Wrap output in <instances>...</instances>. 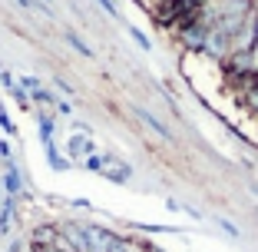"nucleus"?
Listing matches in <instances>:
<instances>
[{
  "label": "nucleus",
  "instance_id": "obj_5",
  "mask_svg": "<svg viewBox=\"0 0 258 252\" xmlns=\"http://www.w3.org/2000/svg\"><path fill=\"white\" fill-rule=\"evenodd\" d=\"M129 113L136 116L139 123H146V126H149V130L156 133V136H159V139H166V143H169V139H172V130H169V126H166V123L159 120V116H152V113H149V110H146V107H129Z\"/></svg>",
  "mask_w": 258,
  "mask_h": 252
},
{
  "label": "nucleus",
  "instance_id": "obj_13",
  "mask_svg": "<svg viewBox=\"0 0 258 252\" xmlns=\"http://www.w3.org/2000/svg\"><path fill=\"white\" fill-rule=\"evenodd\" d=\"M129 37L136 40V43H139V46H143L146 54H149V50H152V40H149V37H146V33H143V30H136V27H129Z\"/></svg>",
  "mask_w": 258,
  "mask_h": 252
},
{
  "label": "nucleus",
  "instance_id": "obj_16",
  "mask_svg": "<svg viewBox=\"0 0 258 252\" xmlns=\"http://www.w3.org/2000/svg\"><path fill=\"white\" fill-rule=\"evenodd\" d=\"M0 126H4V133H7V136H17V126H14V120H10V116L4 113V110H0Z\"/></svg>",
  "mask_w": 258,
  "mask_h": 252
},
{
  "label": "nucleus",
  "instance_id": "obj_9",
  "mask_svg": "<svg viewBox=\"0 0 258 252\" xmlns=\"http://www.w3.org/2000/svg\"><path fill=\"white\" fill-rule=\"evenodd\" d=\"M235 99L242 103L245 110H248V113H258V80H255L251 86H245V90H238Z\"/></svg>",
  "mask_w": 258,
  "mask_h": 252
},
{
  "label": "nucleus",
  "instance_id": "obj_12",
  "mask_svg": "<svg viewBox=\"0 0 258 252\" xmlns=\"http://www.w3.org/2000/svg\"><path fill=\"white\" fill-rule=\"evenodd\" d=\"M10 96H14V103H17L20 110H33V99H30V93H27V90L14 86V90H10Z\"/></svg>",
  "mask_w": 258,
  "mask_h": 252
},
{
  "label": "nucleus",
  "instance_id": "obj_7",
  "mask_svg": "<svg viewBox=\"0 0 258 252\" xmlns=\"http://www.w3.org/2000/svg\"><path fill=\"white\" fill-rule=\"evenodd\" d=\"M56 232H60V226H37V229L30 232V239H27V242L33 245V249H50V245H53V239H56Z\"/></svg>",
  "mask_w": 258,
  "mask_h": 252
},
{
  "label": "nucleus",
  "instance_id": "obj_25",
  "mask_svg": "<svg viewBox=\"0 0 258 252\" xmlns=\"http://www.w3.org/2000/svg\"><path fill=\"white\" fill-rule=\"evenodd\" d=\"M40 4H43V7H50V0H40Z\"/></svg>",
  "mask_w": 258,
  "mask_h": 252
},
{
  "label": "nucleus",
  "instance_id": "obj_24",
  "mask_svg": "<svg viewBox=\"0 0 258 252\" xmlns=\"http://www.w3.org/2000/svg\"><path fill=\"white\" fill-rule=\"evenodd\" d=\"M0 206H4V186H0Z\"/></svg>",
  "mask_w": 258,
  "mask_h": 252
},
{
  "label": "nucleus",
  "instance_id": "obj_18",
  "mask_svg": "<svg viewBox=\"0 0 258 252\" xmlns=\"http://www.w3.org/2000/svg\"><path fill=\"white\" fill-rule=\"evenodd\" d=\"M83 166L90 169V173H96V176H99V166H103V156H99V153H96V156H90V160H86Z\"/></svg>",
  "mask_w": 258,
  "mask_h": 252
},
{
  "label": "nucleus",
  "instance_id": "obj_21",
  "mask_svg": "<svg viewBox=\"0 0 258 252\" xmlns=\"http://www.w3.org/2000/svg\"><path fill=\"white\" fill-rule=\"evenodd\" d=\"M56 113L60 116H73V107H70L67 99H56Z\"/></svg>",
  "mask_w": 258,
  "mask_h": 252
},
{
  "label": "nucleus",
  "instance_id": "obj_14",
  "mask_svg": "<svg viewBox=\"0 0 258 252\" xmlns=\"http://www.w3.org/2000/svg\"><path fill=\"white\" fill-rule=\"evenodd\" d=\"M17 86H20V90H27V93H37L43 83H40L37 77H20V80H17Z\"/></svg>",
  "mask_w": 258,
  "mask_h": 252
},
{
  "label": "nucleus",
  "instance_id": "obj_11",
  "mask_svg": "<svg viewBox=\"0 0 258 252\" xmlns=\"http://www.w3.org/2000/svg\"><path fill=\"white\" fill-rule=\"evenodd\" d=\"M37 126H40V143H46V139H53V120L46 113H37Z\"/></svg>",
  "mask_w": 258,
  "mask_h": 252
},
{
  "label": "nucleus",
  "instance_id": "obj_15",
  "mask_svg": "<svg viewBox=\"0 0 258 252\" xmlns=\"http://www.w3.org/2000/svg\"><path fill=\"white\" fill-rule=\"evenodd\" d=\"M0 86H4V90H14V86H17V77H14V73H10V70H4V67H0Z\"/></svg>",
  "mask_w": 258,
  "mask_h": 252
},
{
  "label": "nucleus",
  "instance_id": "obj_22",
  "mask_svg": "<svg viewBox=\"0 0 258 252\" xmlns=\"http://www.w3.org/2000/svg\"><path fill=\"white\" fill-rule=\"evenodd\" d=\"M0 160L10 163V143H0Z\"/></svg>",
  "mask_w": 258,
  "mask_h": 252
},
{
  "label": "nucleus",
  "instance_id": "obj_23",
  "mask_svg": "<svg viewBox=\"0 0 258 252\" xmlns=\"http://www.w3.org/2000/svg\"><path fill=\"white\" fill-rule=\"evenodd\" d=\"M255 46H258V10H255Z\"/></svg>",
  "mask_w": 258,
  "mask_h": 252
},
{
  "label": "nucleus",
  "instance_id": "obj_1",
  "mask_svg": "<svg viewBox=\"0 0 258 252\" xmlns=\"http://www.w3.org/2000/svg\"><path fill=\"white\" fill-rule=\"evenodd\" d=\"M179 33V43H182V50H189V54H205V46H209V20L205 17H199V20L185 23Z\"/></svg>",
  "mask_w": 258,
  "mask_h": 252
},
{
  "label": "nucleus",
  "instance_id": "obj_8",
  "mask_svg": "<svg viewBox=\"0 0 258 252\" xmlns=\"http://www.w3.org/2000/svg\"><path fill=\"white\" fill-rule=\"evenodd\" d=\"M43 153H46V163H50V169H56V173H67L70 169V160L56 149V139H46L43 143Z\"/></svg>",
  "mask_w": 258,
  "mask_h": 252
},
{
  "label": "nucleus",
  "instance_id": "obj_20",
  "mask_svg": "<svg viewBox=\"0 0 258 252\" xmlns=\"http://www.w3.org/2000/svg\"><path fill=\"white\" fill-rule=\"evenodd\" d=\"M219 226H222V229L228 232V236H235V239L242 236V232H238V226H232V222H228V219H219Z\"/></svg>",
  "mask_w": 258,
  "mask_h": 252
},
{
  "label": "nucleus",
  "instance_id": "obj_19",
  "mask_svg": "<svg viewBox=\"0 0 258 252\" xmlns=\"http://www.w3.org/2000/svg\"><path fill=\"white\" fill-rule=\"evenodd\" d=\"M53 83H56V90L67 93V96H73V93H76V86H73V83H67V80H53Z\"/></svg>",
  "mask_w": 258,
  "mask_h": 252
},
{
  "label": "nucleus",
  "instance_id": "obj_4",
  "mask_svg": "<svg viewBox=\"0 0 258 252\" xmlns=\"http://www.w3.org/2000/svg\"><path fill=\"white\" fill-rule=\"evenodd\" d=\"M99 176H103V179H109V183H129L133 169H129V163H126V160L103 153V166H99Z\"/></svg>",
  "mask_w": 258,
  "mask_h": 252
},
{
  "label": "nucleus",
  "instance_id": "obj_2",
  "mask_svg": "<svg viewBox=\"0 0 258 252\" xmlns=\"http://www.w3.org/2000/svg\"><path fill=\"white\" fill-rule=\"evenodd\" d=\"M80 229H83L86 252H109V245H113V239H116V232L103 229V226H96V222H83Z\"/></svg>",
  "mask_w": 258,
  "mask_h": 252
},
{
  "label": "nucleus",
  "instance_id": "obj_3",
  "mask_svg": "<svg viewBox=\"0 0 258 252\" xmlns=\"http://www.w3.org/2000/svg\"><path fill=\"white\" fill-rule=\"evenodd\" d=\"M90 156H96V146H93L90 133H70V139H67V160L70 163H86Z\"/></svg>",
  "mask_w": 258,
  "mask_h": 252
},
{
  "label": "nucleus",
  "instance_id": "obj_17",
  "mask_svg": "<svg viewBox=\"0 0 258 252\" xmlns=\"http://www.w3.org/2000/svg\"><path fill=\"white\" fill-rule=\"evenodd\" d=\"M96 4H99V7H103V10H106L109 17H116V20H119V17H122V14H119V7H116L113 0H96Z\"/></svg>",
  "mask_w": 258,
  "mask_h": 252
},
{
  "label": "nucleus",
  "instance_id": "obj_10",
  "mask_svg": "<svg viewBox=\"0 0 258 252\" xmlns=\"http://www.w3.org/2000/svg\"><path fill=\"white\" fill-rule=\"evenodd\" d=\"M63 37H67V43L73 46V50H76L80 57H93V46L86 43V40L80 37V33H73V30H63Z\"/></svg>",
  "mask_w": 258,
  "mask_h": 252
},
{
  "label": "nucleus",
  "instance_id": "obj_6",
  "mask_svg": "<svg viewBox=\"0 0 258 252\" xmlns=\"http://www.w3.org/2000/svg\"><path fill=\"white\" fill-rule=\"evenodd\" d=\"M0 186H4V196H10V199H17L23 192V179H20V173H17L14 160L4 163V179H0Z\"/></svg>",
  "mask_w": 258,
  "mask_h": 252
}]
</instances>
